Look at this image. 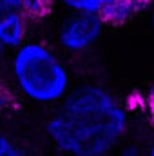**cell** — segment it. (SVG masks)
I'll return each instance as SVG.
<instances>
[{
	"instance_id": "1",
	"label": "cell",
	"mask_w": 154,
	"mask_h": 156,
	"mask_svg": "<svg viewBox=\"0 0 154 156\" xmlns=\"http://www.w3.org/2000/svg\"><path fill=\"white\" fill-rule=\"evenodd\" d=\"M129 129V111L100 83L73 87L45 122V134L64 156H107Z\"/></svg>"
},
{
	"instance_id": "2",
	"label": "cell",
	"mask_w": 154,
	"mask_h": 156,
	"mask_svg": "<svg viewBox=\"0 0 154 156\" xmlns=\"http://www.w3.org/2000/svg\"><path fill=\"white\" fill-rule=\"evenodd\" d=\"M9 78L15 91L37 105H58L73 89L69 67L42 40H26L11 53Z\"/></svg>"
},
{
	"instance_id": "3",
	"label": "cell",
	"mask_w": 154,
	"mask_h": 156,
	"mask_svg": "<svg viewBox=\"0 0 154 156\" xmlns=\"http://www.w3.org/2000/svg\"><path fill=\"white\" fill-rule=\"evenodd\" d=\"M103 29L105 24L96 15L69 13L56 29V44L64 53L82 55L98 44Z\"/></svg>"
},
{
	"instance_id": "4",
	"label": "cell",
	"mask_w": 154,
	"mask_h": 156,
	"mask_svg": "<svg viewBox=\"0 0 154 156\" xmlns=\"http://www.w3.org/2000/svg\"><path fill=\"white\" fill-rule=\"evenodd\" d=\"M29 33V20L20 13L13 11L0 16V47L4 53H13L18 49Z\"/></svg>"
},
{
	"instance_id": "5",
	"label": "cell",
	"mask_w": 154,
	"mask_h": 156,
	"mask_svg": "<svg viewBox=\"0 0 154 156\" xmlns=\"http://www.w3.org/2000/svg\"><path fill=\"white\" fill-rule=\"evenodd\" d=\"M152 5L149 0H111V4L102 11L100 18L105 26L121 27L149 11Z\"/></svg>"
},
{
	"instance_id": "6",
	"label": "cell",
	"mask_w": 154,
	"mask_h": 156,
	"mask_svg": "<svg viewBox=\"0 0 154 156\" xmlns=\"http://www.w3.org/2000/svg\"><path fill=\"white\" fill-rule=\"evenodd\" d=\"M54 4L62 5L69 13L96 15V16H100L102 11L111 4V0H54Z\"/></svg>"
},
{
	"instance_id": "7",
	"label": "cell",
	"mask_w": 154,
	"mask_h": 156,
	"mask_svg": "<svg viewBox=\"0 0 154 156\" xmlns=\"http://www.w3.org/2000/svg\"><path fill=\"white\" fill-rule=\"evenodd\" d=\"M54 7V0H18V11L31 22L45 18Z\"/></svg>"
},
{
	"instance_id": "8",
	"label": "cell",
	"mask_w": 154,
	"mask_h": 156,
	"mask_svg": "<svg viewBox=\"0 0 154 156\" xmlns=\"http://www.w3.org/2000/svg\"><path fill=\"white\" fill-rule=\"evenodd\" d=\"M0 156H27V154L11 136L0 133Z\"/></svg>"
},
{
	"instance_id": "9",
	"label": "cell",
	"mask_w": 154,
	"mask_h": 156,
	"mask_svg": "<svg viewBox=\"0 0 154 156\" xmlns=\"http://www.w3.org/2000/svg\"><path fill=\"white\" fill-rule=\"evenodd\" d=\"M127 111L129 109H138V107H142V109H145V94H142V93H132V94H129V98H127V105H123Z\"/></svg>"
},
{
	"instance_id": "10",
	"label": "cell",
	"mask_w": 154,
	"mask_h": 156,
	"mask_svg": "<svg viewBox=\"0 0 154 156\" xmlns=\"http://www.w3.org/2000/svg\"><path fill=\"white\" fill-rule=\"evenodd\" d=\"M11 104H13L11 94H9L5 89H2V87H0V116H2V115H5V113L11 109Z\"/></svg>"
},
{
	"instance_id": "11",
	"label": "cell",
	"mask_w": 154,
	"mask_h": 156,
	"mask_svg": "<svg viewBox=\"0 0 154 156\" xmlns=\"http://www.w3.org/2000/svg\"><path fill=\"white\" fill-rule=\"evenodd\" d=\"M145 109H147L151 120L154 122V83L149 87V91L145 93Z\"/></svg>"
},
{
	"instance_id": "12",
	"label": "cell",
	"mask_w": 154,
	"mask_h": 156,
	"mask_svg": "<svg viewBox=\"0 0 154 156\" xmlns=\"http://www.w3.org/2000/svg\"><path fill=\"white\" fill-rule=\"evenodd\" d=\"M18 11V0H0V16Z\"/></svg>"
},
{
	"instance_id": "13",
	"label": "cell",
	"mask_w": 154,
	"mask_h": 156,
	"mask_svg": "<svg viewBox=\"0 0 154 156\" xmlns=\"http://www.w3.org/2000/svg\"><path fill=\"white\" fill-rule=\"evenodd\" d=\"M120 156H142V151L136 144H125L120 151Z\"/></svg>"
},
{
	"instance_id": "14",
	"label": "cell",
	"mask_w": 154,
	"mask_h": 156,
	"mask_svg": "<svg viewBox=\"0 0 154 156\" xmlns=\"http://www.w3.org/2000/svg\"><path fill=\"white\" fill-rule=\"evenodd\" d=\"M149 11H151V29H152V33H154V5Z\"/></svg>"
},
{
	"instance_id": "15",
	"label": "cell",
	"mask_w": 154,
	"mask_h": 156,
	"mask_svg": "<svg viewBox=\"0 0 154 156\" xmlns=\"http://www.w3.org/2000/svg\"><path fill=\"white\" fill-rule=\"evenodd\" d=\"M147 156H154V140H152V144L149 145V151H147Z\"/></svg>"
},
{
	"instance_id": "16",
	"label": "cell",
	"mask_w": 154,
	"mask_h": 156,
	"mask_svg": "<svg viewBox=\"0 0 154 156\" xmlns=\"http://www.w3.org/2000/svg\"><path fill=\"white\" fill-rule=\"evenodd\" d=\"M4 55H5V53H4V51H2V47H0V58H2Z\"/></svg>"
},
{
	"instance_id": "17",
	"label": "cell",
	"mask_w": 154,
	"mask_h": 156,
	"mask_svg": "<svg viewBox=\"0 0 154 156\" xmlns=\"http://www.w3.org/2000/svg\"><path fill=\"white\" fill-rule=\"evenodd\" d=\"M149 2H151V5H154V0H149Z\"/></svg>"
}]
</instances>
